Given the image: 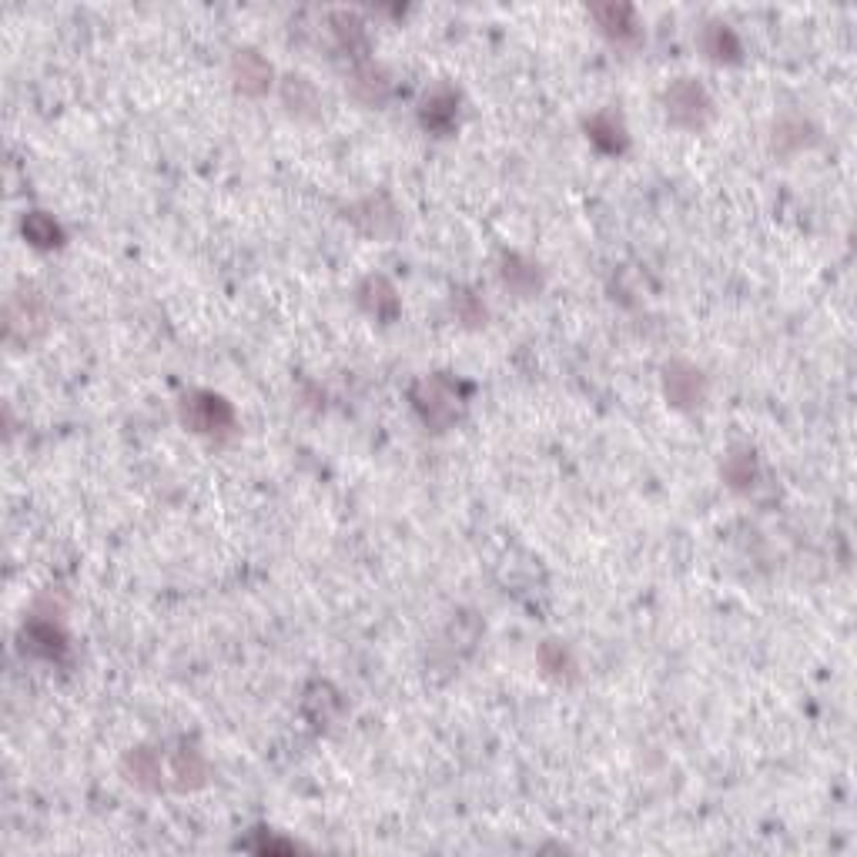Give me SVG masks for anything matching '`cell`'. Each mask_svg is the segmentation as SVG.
<instances>
[{
    "label": "cell",
    "instance_id": "1",
    "mask_svg": "<svg viewBox=\"0 0 857 857\" xmlns=\"http://www.w3.org/2000/svg\"><path fill=\"white\" fill-rule=\"evenodd\" d=\"M460 392H469V385L453 382L446 372H440V375H428V379L415 382L412 405L433 433H443V428H450L460 419V409H463Z\"/></svg>",
    "mask_w": 857,
    "mask_h": 857
},
{
    "label": "cell",
    "instance_id": "2",
    "mask_svg": "<svg viewBox=\"0 0 857 857\" xmlns=\"http://www.w3.org/2000/svg\"><path fill=\"white\" fill-rule=\"evenodd\" d=\"M178 415H182L185 428H192L195 436H205V440H228V436H235V409L218 392H208V389L188 392L178 402Z\"/></svg>",
    "mask_w": 857,
    "mask_h": 857
},
{
    "label": "cell",
    "instance_id": "3",
    "mask_svg": "<svg viewBox=\"0 0 857 857\" xmlns=\"http://www.w3.org/2000/svg\"><path fill=\"white\" fill-rule=\"evenodd\" d=\"M663 111L667 121L680 131H703L713 121V97L706 87L693 78H677L663 91Z\"/></svg>",
    "mask_w": 857,
    "mask_h": 857
},
{
    "label": "cell",
    "instance_id": "4",
    "mask_svg": "<svg viewBox=\"0 0 857 857\" xmlns=\"http://www.w3.org/2000/svg\"><path fill=\"white\" fill-rule=\"evenodd\" d=\"M48 299L34 289V285H18L14 296L8 299V342L11 345H34L48 332Z\"/></svg>",
    "mask_w": 857,
    "mask_h": 857
},
{
    "label": "cell",
    "instance_id": "5",
    "mask_svg": "<svg viewBox=\"0 0 857 857\" xmlns=\"http://www.w3.org/2000/svg\"><path fill=\"white\" fill-rule=\"evenodd\" d=\"M663 395L673 409H696L706 402V375L700 365L686 362V359H673L663 365Z\"/></svg>",
    "mask_w": 857,
    "mask_h": 857
},
{
    "label": "cell",
    "instance_id": "6",
    "mask_svg": "<svg viewBox=\"0 0 857 857\" xmlns=\"http://www.w3.org/2000/svg\"><path fill=\"white\" fill-rule=\"evenodd\" d=\"M419 121H422L425 131H433V134H440V137L453 134L456 124H460V91H456L450 81L433 84V87L422 94Z\"/></svg>",
    "mask_w": 857,
    "mask_h": 857
},
{
    "label": "cell",
    "instance_id": "7",
    "mask_svg": "<svg viewBox=\"0 0 857 857\" xmlns=\"http://www.w3.org/2000/svg\"><path fill=\"white\" fill-rule=\"evenodd\" d=\"M590 18L620 48H637L643 41V24H640L633 4H620V0H610V4H593Z\"/></svg>",
    "mask_w": 857,
    "mask_h": 857
},
{
    "label": "cell",
    "instance_id": "8",
    "mask_svg": "<svg viewBox=\"0 0 857 857\" xmlns=\"http://www.w3.org/2000/svg\"><path fill=\"white\" fill-rule=\"evenodd\" d=\"M228 71H231L235 91H241L245 97H261V94H268L271 78H275L271 64H268L255 48H238V51L231 54Z\"/></svg>",
    "mask_w": 857,
    "mask_h": 857
},
{
    "label": "cell",
    "instance_id": "9",
    "mask_svg": "<svg viewBox=\"0 0 857 857\" xmlns=\"http://www.w3.org/2000/svg\"><path fill=\"white\" fill-rule=\"evenodd\" d=\"M345 218H349L362 235H369V238H389V235L399 228V211H395V205H392L385 195H369V198L355 202V205L345 211Z\"/></svg>",
    "mask_w": 857,
    "mask_h": 857
},
{
    "label": "cell",
    "instance_id": "10",
    "mask_svg": "<svg viewBox=\"0 0 857 857\" xmlns=\"http://www.w3.org/2000/svg\"><path fill=\"white\" fill-rule=\"evenodd\" d=\"M355 299H359V306H362L365 316H372L375 322H385V326L395 322L399 312H402V302H399L395 285H392L385 275H365V278L359 281V289H355Z\"/></svg>",
    "mask_w": 857,
    "mask_h": 857
},
{
    "label": "cell",
    "instance_id": "11",
    "mask_svg": "<svg viewBox=\"0 0 857 857\" xmlns=\"http://www.w3.org/2000/svg\"><path fill=\"white\" fill-rule=\"evenodd\" d=\"M21 640H24V650L38 653L44 660H61L68 653V633H64L61 620H54V613H31Z\"/></svg>",
    "mask_w": 857,
    "mask_h": 857
},
{
    "label": "cell",
    "instance_id": "12",
    "mask_svg": "<svg viewBox=\"0 0 857 857\" xmlns=\"http://www.w3.org/2000/svg\"><path fill=\"white\" fill-rule=\"evenodd\" d=\"M587 137L603 152V155H627L630 148V131L623 124V117L613 107H603L597 114L587 117Z\"/></svg>",
    "mask_w": 857,
    "mask_h": 857
},
{
    "label": "cell",
    "instance_id": "13",
    "mask_svg": "<svg viewBox=\"0 0 857 857\" xmlns=\"http://www.w3.org/2000/svg\"><path fill=\"white\" fill-rule=\"evenodd\" d=\"M121 774L127 777V784H134L137 791H162L165 784V771H162V757L152 747H131L121 761Z\"/></svg>",
    "mask_w": 857,
    "mask_h": 857
},
{
    "label": "cell",
    "instance_id": "14",
    "mask_svg": "<svg viewBox=\"0 0 857 857\" xmlns=\"http://www.w3.org/2000/svg\"><path fill=\"white\" fill-rule=\"evenodd\" d=\"M278 94H281V104L289 107V114L302 121H316L322 114V94L306 74H285L278 84Z\"/></svg>",
    "mask_w": 857,
    "mask_h": 857
},
{
    "label": "cell",
    "instance_id": "15",
    "mask_svg": "<svg viewBox=\"0 0 857 857\" xmlns=\"http://www.w3.org/2000/svg\"><path fill=\"white\" fill-rule=\"evenodd\" d=\"M700 51L713 61V64H737L744 54V44L737 38V31L724 21H706L700 28Z\"/></svg>",
    "mask_w": 857,
    "mask_h": 857
},
{
    "label": "cell",
    "instance_id": "16",
    "mask_svg": "<svg viewBox=\"0 0 857 857\" xmlns=\"http://www.w3.org/2000/svg\"><path fill=\"white\" fill-rule=\"evenodd\" d=\"M499 278H503L506 289H509L513 296H519V299H533V296L543 292V271H539V265L529 261V258H523V255H503V261H499Z\"/></svg>",
    "mask_w": 857,
    "mask_h": 857
},
{
    "label": "cell",
    "instance_id": "17",
    "mask_svg": "<svg viewBox=\"0 0 857 857\" xmlns=\"http://www.w3.org/2000/svg\"><path fill=\"white\" fill-rule=\"evenodd\" d=\"M329 24H332V34H335L339 48H342L355 64H365V61H369V31H365V21H362L355 11H332V14H329Z\"/></svg>",
    "mask_w": 857,
    "mask_h": 857
},
{
    "label": "cell",
    "instance_id": "18",
    "mask_svg": "<svg viewBox=\"0 0 857 857\" xmlns=\"http://www.w3.org/2000/svg\"><path fill=\"white\" fill-rule=\"evenodd\" d=\"M349 91L359 104H369V107H379L385 104V97L392 94V78L385 68L365 61V64H355L352 78H349Z\"/></svg>",
    "mask_w": 857,
    "mask_h": 857
},
{
    "label": "cell",
    "instance_id": "19",
    "mask_svg": "<svg viewBox=\"0 0 857 857\" xmlns=\"http://www.w3.org/2000/svg\"><path fill=\"white\" fill-rule=\"evenodd\" d=\"M814 141H817V127H814L807 117L791 114V117H781V121L774 124L771 145H774V152H777L781 158H791V155H797V152L810 148Z\"/></svg>",
    "mask_w": 857,
    "mask_h": 857
},
{
    "label": "cell",
    "instance_id": "20",
    "mask_svg": "<svg viewBox=\"0 0 857 857\" xmlns=\"http://www.w3.org/2000/svg\"><path fill=\"white\" fill-rule=\"evenodd\" d=\"M208 761H205V754L202 751H195V747H178L175 754H172V787L175 791H198V787H205L208 784Z\"/></svg>",
    "mask_w": 857,
    "mask_h": 857
},
{
    "label": "cell",
    "instance_id": "21",
    "mask_svg": "<svg viewBox=\"0 0 857 857\" xmlns=\"http://www.w3.org/2000/svg\"><path fill=\"white\" fill-rule=\"evenodd\" d=\"M536 663L546 677H553L559 683L577 680V660H574V653H569V647L559 643V640H543L539 650H536Z\"/></svg>",
    "mask_w": 857,
    "mask_h": 857
},
{
    "label": "cell",
    "instance_id": "22",
    "mask_svg": "<svg viewBox=\"0 0 857 857\" xmlns=\"http://www.w3.org/2000/svg\"><path fill=\"white\" fill-rule=\"evenodd\" d=\"M757 456L751 453V450H734V453H727V460H724V466H721V476H724V483L731 486V489H737V493H751L754 486H757Z\"/></svg>",
    "mask_w": 857,
    "mask_h": 857
},
{
    "label": "cell",
    "instance_id": "23",
    "mask_svg": "<svg viewBox=\"0 0 857 857\" xmlns=\"http://www.w3.org/2000/svg\"><path fill=\"white\" fill-rule=\"evenodd\" d=\"M21 231L34 248H61L64 245V228L48 211H28Z\"/></svg>",
    "mask_w": 857,
    "mask_h": 857
},
{
    "label": "cell",
    "instance_id": "24",
    "mask_svg": "<svg viewBox=\"0 0 857 857\" xmlns=\"http://www.w3.org/2000/svg\"><path fill=\"white\" fill-rule=\"evenodd\" d=\"M450 306H453V316H456L466 329H483L486 319H489V309H486L483 299H479L476 292H469V289H456L453 299H450Z\"/></svg>",
    "mask_w": 857,
    "mask_h": 857
}]
</instances>
